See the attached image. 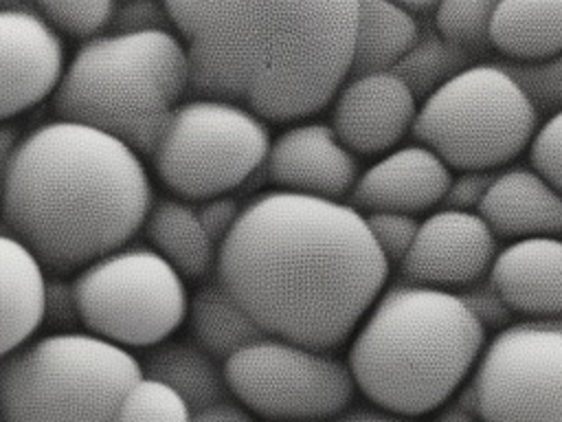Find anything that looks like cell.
<instances>
[{
	"mask_svg": "<svg viewBox=\"0 0 562 422\" xmlns=\"http://www.w3.org/2000/svg\"><path fill=\"white\" fill-rule=\"evenodd\" d=\"M391 266L345 200L270 189L241 207L215 277L268 334L336 352L382 295Z\"/></svg>",
	"mask_w": 562,
	"mask_h": 422,
	"instance_id": "1",
	"label": "cell"
},
{
	"mask_svg": "<svg viewBox=\"0 0 562 422\" xmlns=\"http://www.w3.org/2000/svg\"><path fill=\"white\" fill-rule=\"evenodd\" d=\"M189 40V86L266 123L321 112L349 79L358 0L167 2Z\"/></svg>",
	"mask_w": 562,
	"mask_h": 422,
	"instance_id": "2",
	"label": "cell"
},
{
	"mask_svg": "<svg viewBox=\"0 0 562 422\" xmlns=\"http://www.w3.org/2000/svg\"><path fill=\"white\" fill-rule=\"evenodd\" d=\"M147 167L123 141L53 119L22 136L0 218L48 275H70L121 248L154 204Z\"/></svg>",
	"mask_w": 562,
	"mask_h": 422,
	"instance_id": "3",
	"label": "cell"
},
{
	"mask_svg": "<svg viewBox=\"0 0 562 422\" xmlns=\"http://www.w3.org/2000/svg\"><path fill=\"white\" fill-rule=\"evenodd\" d=\"M487 330L457 292L386 286L347 343V367L369 404L424 418L472 376Z\"/></svg>",
	"mask_w": 562,
	"mask_h": 422,
	"instance_id": "4",
	"label": "cell"
},
{
	"mask_svg": "<svg viewBox=\"0 0 562 422\" xmlns=\"http://www.w3.org/2000/svg\"><path fill=\"white\" fill-rule=\"evenodd\" d=\"M187 88V48L169 29L101 33L66 62L50 110L149 158Z\"/></svg>",
	"mask_w": 562,
	"mask_h": 422,
	"instance_id": "5",
	"label": "cell"
},
{
	"mask_svg": "<svg viewBox=\"0 0 562 422\" xmlns=\"http://www.w3.org/2000/svg\"><path fill=\"white\" fill-rule=\"evenodd\" d=\"M138 378V356L99 336H37L0 358V422H112Z\"/></svg>",
	"mask_w": 562,
	"mask_h": 422,
	"instance_id": "6",
	"label": "cell"
},
{
	"mask_svg": "<svg viewBox=\"0 0 562 422\" xmlns=\"http://www.w3.org/2000/svg\"><path fill=\"white\" fill-rule=\"evenodd\" d=\"M538 110L503 64H468L417 106L413 136L450 169L514 163L538 130Z\"/></svg>",
	"mask_w": 562,
	"mask_h": 422,
	"instance_id": "7",
	"label": "cell"
},
{
	"mask_svg": "<svg viewBox=\"0 0 562 422\" xmlns=\"http://www.w3.org/2000/svg\"><path fill=\"white\" fill-rule=\"evenodd\" d=\"M272 136L248 108L211 97L180 101L169 116L151 167L158 180L184 202L231 196L263 167Z\"/></svg>",
	"mask_w": 562,
	"mask_h": 422,
	"instance_id": "8",
	"label": "cell"
},
{
	"mask_svg": "<svg viewBox=\"0 0 562 422\" xmlns=\"http://www.w3.org/2000/svg\"><path fill=\"white\" fill-rule=\"evenodd\" d=\"M79 323L123 349H149L187 321V281L147 244H125L72 277Z\"/></svg>",
	"mask_w": 562,
	"mask_h": 422,
	"instance_id": "9",
	"label": "cell"
},
{
	"mask_svg": "<svg viewBox=\"0 0 562 422\" xmlns=\"http://www.w3.org/2000/svg\"><path fill=\"white\" fill-rule=\"evenodd\" d=\"M222 371L231 398L268 422H327L356 396L342 356L277 336L241 347Z\"/></svg>",
	"mask_w": 562,
	"mask_h": 422,
	"instance_id": "10",
	"label": "cell"
},
{
	"mask_svg": "<svg viewBox=\"0 0 562 422\" xmlns=\"http://www.w3.org/2000/svg\"><path fill=\"white\" fill-rule=\"evenodd\" d=\"M470 409L481 422H562V321L501 327L470 376Z\"/></svg>",
	"mask_w": 562,
	"mask_h": 422,
	"instance_id": "11",
	"label": "cell"
},
{
	"mask_svg": "<svg viewBox=\"0 0 562 422\" xmlns=\"http://www.w3.org/2000/svg\"><path fill=\"white\" fill-rule=\"evenodd\" d=\"M496 253L498 240L476 211L441 209L419 220L400 275L406 284L461 292L487 279Z\"/></svg>",
	"mask_w": 562,
	"mask_h": 422,
	"instance_id": "12",
	"label": "cell"
},
{
	"mask_svg": "<svg viewBox=\"0 0 562 422\" xmlns=\"http://www.w3.org/2000/svg\"><path fill=\"white\" fill-rule=\"evenodd\" d=\"M64 66L61 35L35 7H0V121L50 99Z\"/></svg>",
	"mask_w": 562,
	"mask_h": 422,
	"instance_id": "13",
	"label": "cell"
},
{
	"mask_svg": "<svg viewBox=\"0 0 562 422\" xmlns=\"http://www.w3.org/2000/svg\"><path fill=\"white\" fill-rule=\"evenodd\" d=\"M419 101L395 73L349 77L331 99L329 127L353 156L386 154L413 130Z\"/></svg>",
	"mask_w": 562,
	"mask_h": 422,
	"instance_id": "14",
	"label": "cell"
},
{
	"mask_svg": "<svg viewBox=\"0 0 562 422\" xmlns=\"http://www.w3.org/2000/svg\"><path fill=\"white\" fill-rule=\"evenodd\" d=\"M263 167L274 189L325 200L349 198L360 176L356 156L321 121H296L279 132Z\"/></svg>",
	"mask_w": 562,
	"mask_h": 422,
	"instance_id": "15",
	"label": "cell"
},
{
	"mask_svg": "<svg viewBox=\"0 0 562 422\" xmlns=\"http://www.w3.org/2000/svg\"><path fill=\"white\" fill-rule=\"evenodd\" d=\"M452 169L428 147L413 143L382 154L360 171L349 198L360 213L393 211L419 215L446 200Z\"/></svg>",
	"mask_w": 562,
	"mask_h": 422,
	"instance_id": "16",
	"label": "cell"
},
{
	"mask_svg": "<svg viewBox=\"0 0 562 422\" xmlns=\"http://www.w3.org/2000/svg\"><path fill=\"white\" fill-rule=\"evenodd\" d=\"M487 281L512 314L562 316V237L516 240L498 248Z\"/></svg>",
	"mask_w": 562,
	"mask_h": 422,
	"instance_id": "17",
	"label": "cell"
},
{
	"mask_svg": "<svg viewBox=\"0 0 562 422\" xmlns=\"http://www.w3.org/2000/svg\"><path fill=\"white\" fill-rule=\"evenodd\" d=\"M476 213L496 240L562 237V193L531 167L494 174Z\"/></svg>",
	"mask_w": 562,
	"mask_h": 422,
	"instance_id": "18",
	"label": "cell"
},
{
	"mask_svg": "<svg viewBox=\"0 0 562 422\" xmlns=\"http://www.w3.org/2000/svg\"><path fill=\"white\" fill-rule=\"evenodd\" d=\"M48 273L11 233H0V358L13 354L44 323Z\"/></svg>",
	"mask_w": 562,
	"mask_h": 422,
	"instance_id": "19",
	"label": "cell"
},
{
	"mask_svg": "<svg viewBox=\"0 0 562 422\" xmlns=\"http://www.w3.org/2000/svg\"><path fill=\"white\" fill-rule=\"evenodd\" d=\"M487 42L507 64H533L562 55V0H501Z\"/></svg>",
	"mask_w": 562,
	"mask_h": 422,
	"instance_id": "20",
	"label": "cell"
},
{
	"mask_svg": "<svg viewBox=\"0 0 562 422\" xmlns=\"http://www.w3.org/2000/svg\"><path fill=\"white\" fill-rule=\"evenodd\" d=\"M140 371L169 387L189 411L228 400L222 363L206 354L193 338H167L149 347L140 358Z\"/></svg>",
	"mask_w": 562,
	"mask_h": 422,
	"instance_id": "21",
	"label": "cell"
},
{
	"mask_svg": "<svg viewBox=\"0 0 562 422\" xmlns=\"http://www.w3.org/2000/svg\"><path fill=\"white\" fill-rule=\"evenodd\" d=\"M154 248L184 281L202 279L215 266L217 246L200 224L195 207L176 196L154 200L143 229Z\"/></svg>",
	"mask_w": 562,
	"mask_h": 422,
	"instance_id": "22",
	"label": "cell"
},
{
	"mask_svg": "<svg viewBox=\"0 0 562 422\" xmlns=\"http://www.w3.org/2000/svg\"><path fill=\"white\" fill-rule=\"evenodd\" d=\"M419 42V22L400 2L358 0L349 77L391 73Z\"/></svg>",
	"mask_w": 562,
	"mask_h": 422,
	"instance_id": "23",
	"label": "cell"
},
{
	"mask_svg": "<svg viewBox=\"0 0 562 422\" xmlns=\"http://www.w3.org/2000/svg\"><path fill=\"white\" fill-rule=\"evenodd\" d=\"M187 321L191 338L220 363L241 347L268 336L217 277L206 279L193 295H189Z\"/></svg>",
	"mask_w": 562,
	"mask_h": 422,
	"instance_id": "24",
	"label": "cell"
},
{
	"mask_svg": "<svg viewBox=\"0 0 562 422\" xmlns=\"http://www.w3.org/2000/svg\"><path fill=\"white\" fill-rule=\"evenodd\" d=\"M463 51L465 48L443 42L439 35L419 40L391 73H395L419 101L468 66Z\"/></svg>",
	"mask_w": 562,
	"mask_h": 422,
	"instance_id": "25",
	"label": "cell"
},
{
	"mask_svg": "<svg viewBox=\"0 0 562 422\" xmlns=\"http://www.w3.org/2000/svg\"><path fill=\"white\" fill-rule=\"evenodd\" d=\"M492 0H443L435 7L437 35L459 48H470L487 42L490 20L494 11Z\"/></svg>",
	"mask_w": 562,
	"mask_h": 422,
	"instance_id": "26",
	"label": "cell"
},
{
	"mask_svg": "<svg viewBox=\"0 0 562 422\" xmlns=\"http://www.w3.org/2000/svg\"><path fill=\"white\" fill-rule=\"evenodd\" d=\"M189 407L165 385L138 378L125 393L112 422H189Z\"/></svg>",
	"mask_w": 562,
	"mask_h": 422,
	"instance_id": "27",
	"label": "cell"
},
{
	"mask_svg": "<svg viewBox=\"0 0 562 422\" xmlns=\"http://www.w3.org/2000/svg\"><path fill=\"white\" fill-rule=\"evenodd\" d=\"M33 7L57 33L83 42L101 35L114 13L112 0H46Z\"/></svg>",
	"mask_w": 562,
	"mask_h": 422,
	"instance_id": "28",
	"label": "cell"
},
{
	"mask_svg": "<svg viewBox=\"0 0 562 422\" xmlns=\"http://www.w3.org/2000/svg\"><path fill=\"white\" fill-rule=\"evenodd\" d=\"M503 68L520 84L533 108L549 114L562 110V55L533 64H507Z\"/></svg>",
	"mask_w": 562,
	"mask_h": 422,
	"instance_id": "29",
	"label": "cell"
},
{
	"mask_svg": "<svg viewBox=\"0 0 562 422\" xmlns=\"http://www.w3.org/2000/svg\"><path fill=\"white\" fill-rule=\"evenodd\" d=\"M362 215L371 237L375 240L389 266L393 264L400 266V262L406 257V253L413 246V240L419 229V220L415 215L393 213V211H375V213H362Z\"/></svg>",
	"mask_w": 562,
	"mask_h": 422,
	"instance_id": "30",
	"label": "cell"
},
{
	"mask_svg": "<svg viewBox=\"0 0 562 422\" xmlns=\"http://www.w3.org/2000/svg\"><path fill=\"white\" fill-rule=\"evenodd\" d=\"M527 152L529 167L562 193V110L538 125Z\"/></svg>",
	"mask_w": 562,
	"mask_h": 422,
	"instance_id": "31",
	"label": "cell"
},
{
	"mask_svg": "<svg viewBox=\"0 0 562 422\" xmlns=\"http://www.w3.org/2000/svg\"><path fill=\"white\" fill-rule=\"evenodd\" d=\"M79 323L77 299L72 290V281L64 275H48L44 286V323L59 327V332H70Z\"/></svg>",
	"mask_w": 562,
	"mask_h": 422,
	"instance_id": "32",
	"label": "cell"
},
{
	"mask_svg": "<svg viewBox=\"0 0 562 422\" xmlns=\"http://www.w3.org/2000/svg\"><path fill=\"white\" fill-rule=\"evenodd\" d=\"M169 15L165 4L149 2V0H134V2H114V13L110 20V33H140L154 29H167Z\"/></svg>",
	"mask_w": 562,
	"mask_h": 422,
	"instance_id": "33",
	"label": "cell"
},
{
	"mask_svg": "<svg viewBox=\"0 0 562 422\" xmlns=\"http://www.w3.org/2000/svg\"><path fill=\"white\" fill-rule=\"evenodd\" d=\"M463 303L472 310V314L483 323V327H505L509 325V316L512 310L503 303V299L498 297V292L492 288V284L487 279L472 284L470 288L457 292Z\"/></svg>",
	"mask_w": 562,
	"mask_h": 422,
	"instance_id": "34",
	"label": "cell"
},
{
	"mask_svg": "<svg viewBox=\"0 0 562 422\" xmlns=\"http://www.w3.org/2000/svg\"><path fill=\"white\" fill-rule=\"evenodd\" d=\"M195 211H198L200 224L206 231V235L211 237V242L215 246H220L222 240L235 226L241 204L233 196H217V198L200 202V207H195Z\"/></svg>",
	"mask_w": 562,
	"mask_h": 422,
	"instance_id": "35",
	"label": "cell"
},
{
	"mask_svg": "<svg viewBox=\"0 0 562 422\" xmlns=\"http://www.w3.org/2000/svg\"><path fill=\"white\" fill-rule=\"evenodd\" d=\"M494 174L490 171H459L452 174L448 193H446V209L454 211H476Z\"/></svg>",
	"mask_w": 562,
	"mask_h": 422,
	"instance_id": "36",
	"label": "cell"
},
{
	"mask_svg": "<svg viewBox=\"0 0 562 422\" xmlns=\"http://www.w3.org/2000/svg\"><path fill=\"white\" fill-rule=\"evenodd\" d=\"M189 422H259V418H255L246 407L228 398L217 404L191 411Z\"/></svg>",
	"mask_w": 562,
	"mask_h": 422,
	"instance_id": "37",
	"label": "cell"
},
{
	"mask_svg": "<svg viewBox=\"0 0 562 422\" xmlns=\"http://www.w3.org/2000/svg\"><path fill=\"white\" fill-rule=\"evenodd\" d=\"M327 422H422V420L400 415V413L373 407V404H360V407L345 409L342 413H338L336 418H331Z\"/></svg>",
	"mask_w": 562,
	"mask_h": 422,
	"instance_id": "38",
	"label": "cell"
},
{
	"mask_svg": "<svg viewBox=\"0 0 562 422\" xmlns=\"http://www.w3.org/2000/svg\"><path fill=\"white\" fill-rule=\"evenodd\" d=\"M22 141V132L15 123L11 121H0V202H2V193H4V182H7V174L13 160V154L18 149Z\"/></svg>",
	"mask_w": 562,
	"mask_h": 422,
	"instance_id": "39",
	"label": "cell"
}]
</instances>
